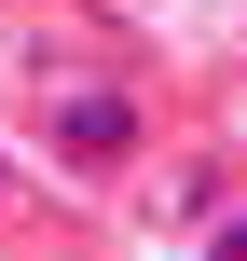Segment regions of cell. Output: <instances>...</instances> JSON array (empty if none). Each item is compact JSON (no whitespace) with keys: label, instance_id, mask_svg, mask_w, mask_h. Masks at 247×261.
<instances>
[{"label":"cell","instance_id":"6da1fadb","mask_svg":"<svg viewBox=\"0 0 247 261\" xmlns=\"http://www.w3.org/2000/svg\"><path fill=\"white\" fill-rule=\"evenodd\" d=\"M138 138H151V110H138L124 83H55V110H41V151H55L69 179H110Z\"/></svg>","mask_w":247,"mask_h":261},{"label":"cell","instance_id":"7a4b0ae2","mask_svg":"<svg viewBox=\"0 0 247 261\" xmlns=\"http://www.w3.org/2000/svg\"><path fill=\"white\" fill-rule=\"evenodd\" d=\"M206 261H247V220H220V248H206Z\"/></svg>","mask_w":247,"mask_h":261}]
</instances>
